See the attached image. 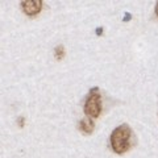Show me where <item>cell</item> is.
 Instances as JSON below:
<instances>
[{"mask_svg":"<svg viewBox=\"0 0 158 158\" xmlns=\"http://www.w3.org/2000/svg\"><path fill=\"white\" fill-rule=\"evenodd\" d=\"M65 48H63L62 45H58L56 48V50H54V54H56V58L58 59V61H61V59L65 57Z\"/></svg>","mask_w":158,"mask_h":158,"instance_id":"5","label":"cell"},{"mask_svg":"<svg viewBox=\"0 0 158 158\" xmlns=\"http://www.w3.org/2000/svg\"><path fill=\"white\" fill-rule=\"evenodd\" d=\"M17 124L19 127H24V124H25V120H24V117H19V120H17Z\"/></svg>","mask_w":158,"mask_h":158,"instance_id":"6","label":"cell"},{"mask_svg":"<svg viewBox=\"0 0 158 158\" xmlns=\"http://www.w3.org/2000/svg\"><path fill=\"white\" fill-rule=\"evenodd\" d=\"M79 131H81L83 135H91L94 132V128H95V124H94V118L91 117H85L79 121Z\"/></svg>","mask_w":158,"mask_h":158,"instance_id":"4","label":"cell"},{"mask_svg":"<svg viewBox=\"0 0 158 158\" xmlns=\"http://www.w3.org/2000/svg\"><path fill=\"white\" fill-rule=\"evenodd\" d=\"M41 8H42L41 0H27V2L21 3V9L28 16H36V15L40 13Z\"/></svg>","mask_w":158,"mask_h":158,"instance_id":"3","label":"cell"},{"mask_svg":"<svg viewBox=\"0 0 158 158\" xmlns=\"http://www.w3.org/2000/svg\"><path fill=\"white\" fill-rule=\"evenodd\" d=\"M131 137L132 131L129 125L123 124L118 125L111 135V146L115 153L123 154L131 148Z\"/></svg>","mask_w":158,"mask_h":158,"instance_id":"1","label":"cell"},{"mask_svg":"<svg viewBox=\"0 0 158 158\" xmlns=\"http://www.w3.org/2000/svg\"><path fill=\"white\" fill-rule=\"evenodd\" d=\"M100 112H102V96L99 94L98 88H92L85 103V113L87 115V117L96 118L100 115Z\"/></svg>","mask_w":158,"mask_h":158,"instance_id":"2","label":"cell"},{"mask_svg":"<svg viewBox=\"0 0 158 158\" xmlns=\"http://www.w3.org/2000/svg\"><path fill=\"white\" fill-rule=\"evenodd\" d=\"M156 15H157V17H158V3H157V6H156Z\"/></svg>","mask_w":158,"mask_h":158,"instance_id":"7","label":"cell"}]
</instances>
